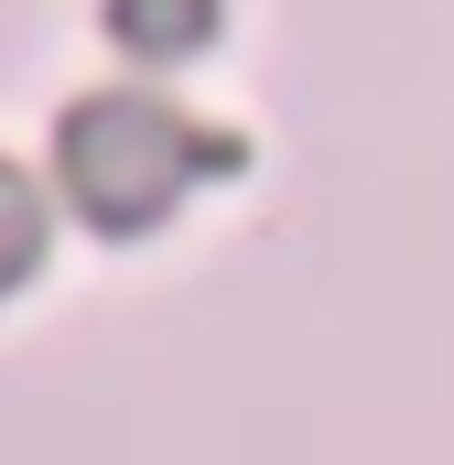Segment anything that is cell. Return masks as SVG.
Returning <instances> with one entry per match:
<instances>
[{
	"mask_svg": "<svg viewBox=\"0 0 454 465\" xmlns=\"http://www.w3.org/2000/svg\"><path fill=\"white\" fill-rule=\"evenodd\" d=\"M195 163H217V141L184 130L163 98H98V109L65 119V184L98 228H152Z\"/></svg>",
	"mask_w": 454,
	"mask_h": 465,
	"instance_id": "obj_1",
	"label": "cell"
},
{
	"mask_svg": "<svg viewBox=\"0 0 454 465\" xmlns=\"http://www.w3.org/2000/svg\"><path fill=\"white\" fill-rule=\"evenodd\" d=\"M109 22L130 54H184V44L217 33V0H109Z\"/></svg>",
	"mask_w": 454,
	"mask_h": 465,
	"instance_id": "obj_2",
	"label": "cell"
},
{
	"mask_svg": "<svg viewBox=\"0 0 454 465\" xmlns=\"http://www.w3.org/2000/svg\"><path fill=\"white\" fill-rule=\"evenodd\" d=\"M33 260H44V195H33V184L0 163V292H11Z\"/></svg>",
	"mask_w": 454,
	"mask_h": 465,
	"instance_id": "obj_3",
	"label": "cell"
}]
</instances>
